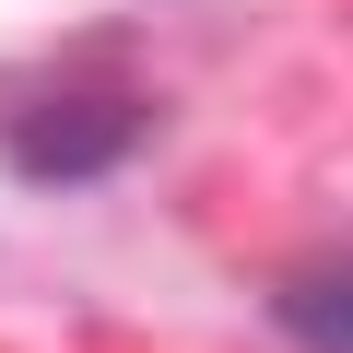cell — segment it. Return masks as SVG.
<instances>
[{
	"instance_id": "6da1fadb",
	"label": "cell",
	"mask_w": 353,
	"mask_h": 353,
	"mask_svg": "<svg viewBox=\"0 0 353 353\" xmlns=\"http://www.w3.org/2000/svg\"><path fill=\"white\" fill-rule=\"evenodd\" d=\"M153 118L130 106V94H48V106H24L12 118V176H36V189H71V176H106V165H130V141H141Z\"/></svg>"
},
{
	"instance_id": "7a4b0ae2",
	"label": "cell",
	"mask_w": 353,
	"mask_h": 353,
	"mask_svg": "<svg viewBox=\"0 0 353 353\" xmlns=\"http://www.w3.org/2000/svg\"><path fill=\"white\" fill-rule=\"evenodd\" d=\"M283 330L306 353H341V259H318L306 283H283Z\"/></svg>"
}]
</instances>
